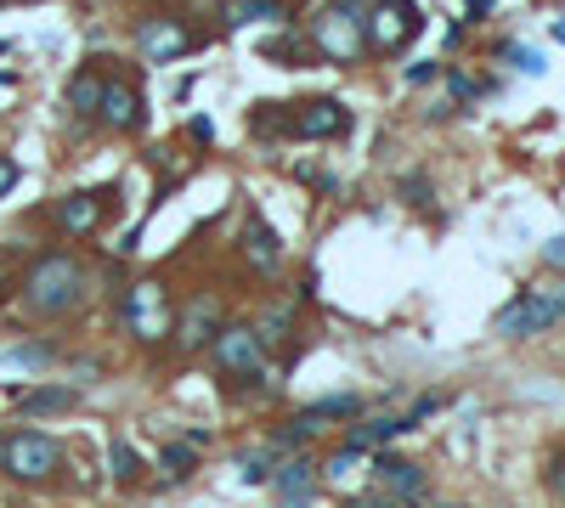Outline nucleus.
<instances>
[{
	"mask_svg": "<svg viewBox=\"0 0 565 508\" xmlns=\"http://www.w3.org/2000/svg\"><path fill=\"white\" fill-rule=\"evenodd\" d=\"M85 299V271L74 255H40L23 277V305L35 317H69Z\"/></svg>",
	"mask_w": 565,
	"mask_h": 508,
	"instance_id": "1",
	"label": "nucleus"
},
{
	"mask_svg": "<svg viewBox=\"0 0 565 508\" xmlns=\"http://www.w3.org/2000/svg\"><path fill=\"white\" fill-rule=\"evenodd\" d=\"M311 46H317L328 62H356L362 51H368V34H362L356 0H334V7H322V17L311 23Z\"/></svg>",
	"mask_w": 565,
	"mask_h": 508,
	"instance_id": "2",
	"label": "nucleus"
},
{
	"mask_svg": "<svg viewBox=\"0 0 565 508\" xmlns=\"http://www.w3.org/2000/svg\"><path fill=\"white\" fill-rule=\"evenodd\" d=\"M560 317H565V288H531V294L509 299L492 328L504 339H531V333H549Z\"/></svg>",
	"mask_w": 565,
	"mask_h": 508,
	"instance_id": "3",
	"label": "nucleus"
},
{
	"mask_svg": "<svg viewBox=\"0 0 565 508\" xmlns=\"http://www.w3.org/2000/svg\"><path fill=\"white\" fill-rule=\"evenodd\" d=\"M119 311H125V333L142 339V345H158V339L176 328L164 283H137V288H125V305H119Z\"/></svg>",
	"mask_w": 565,
	"mask_h": 508,
	"instance_id": "4",
	"label": "nucleus"
},
{
	"mask_svg": "<svg viewBox=\"0 0 565 508\" xmlns=\"http://www.w3.org/2000/svg\"><path fill=\"white\" fill-rule=\"evenodd\" d=\"M57 440L51 435H35V429H17L0 440V469L12 474V481H46V474L57 469Z\"/></svg>",
	"mask_w": 565,
	"mask_h": 508,
	"instance_id": "5",
	"label": "nucleus"
},
{
	"mask_svg": "<svg viewBox=\"0 0 565 508\" xmlns=\"http://www.w3.org/2000/svg\"><path fill=\"white\" fill-rule=\"evenodd\" d=\"M419 28H424V12L413 0H379V7L362 17V34H368L374 51H402Z\"/></svg>",
	"mask_w": 565,
	"mask_h": 508,
	"instance_id": "6",
	"label": "nucleus"
},
{
	"mask_svg": "<svg viewBox=\"0 0 565 508\" xmlns=\"http://www.w3.org/2000/svg\"><path fill=\"white\" fill-rule=\"evenodd\" d=\"M210 351H215V367L226 373V379H255L260 362H266L260 333H255V328H238V322H221L215 339H210Z\"/></svg>",
	"mask_w": 565,
	"mask_h": 508,
	"instance_id": "7",
	"label": "nucleus"
},
{
	"mask_svg": "<svg viewBox=\"0 0 565 508\" xmlns=\"http://www.w3.org/2000/svg\"><path fill=\"white\" fill-rule=\"evenodd\" d=\"M198 40L187 34V23H176V17H142V28H137V51H142V62H176V57H187Z\"/></svg>",
	"mask_w": 565,
	"mask_h": 508,
	"instance_id": "8",
	"label": "nucleus"
},
{
	"mask_svg": "<svg viewBox=\"0 0 565 508\" xmlns=\"http://www.w3.org/2000/svg\"><path fill=\"white\" fill-rule=\"evenodd\" d=\"M283 130H289V135H301V142H328V135H345V130H351V114L340 108V102L317 96V102H301V108H294V119H289Z\"/></svg>",
	"mask_w": 565,
	"mask_h": 508,
	"instance_id": "9",
	"label": "nucleus"
},
{
	"mask_svg": "<svg viewBox=\"0 0 565 508\" xmlns=\"http://www.w3.org/2000/svg\"><path fill=\"white\" fill-rule=\"evenodd\" d=\"M103 125H114V130H137L142 125V96L130 91V85H119V80H103Z\"/></svg>",
	"mask_w": 565,
	"mask_h": 508,
	"instance_id": "10",
	"label": "nucleus"
},
{
	"mask_svg": "<svg viewBox=\"0 0 565 508\" xmlns=\"http://www.w3.org/2000/svg\"><path fill=\"white\" fill-rule=\"evenodd\" d=\"M57 226L69 232V237H85L103 226V203H96V192H69L57 203Z\"/></svg>",
	"mask_w": 565,
	"mask_h": 508,
	"instance_id": "11",
	"label": "nucleus"
},
{
	"mask_svg": "<svg viewBox=\"0 0 565 508\" xmlns=\"http://www.w3.org/2000/svg\"><path fill=\"white\" fill-rule=\"evenodd\" d=\"M215 328H221V305L204 294V299H192V311L181 317V333H176V339H181L187 351H204L210 339H215Z\"/></svg>",
	"mask_w": 565,
	"mask_h": 508,
	"instance_id": "12",
	"label": "nucleus"
},
{
	"mask_svg": "<svg viewBox=\"0 0 565 508\" xmlns=\"http://www.w3.org/2000/svg\"><path fill=\"white\" fill-rule=\"evenodd\" d=\"M311 492H317V463L311 458H294V463L278 469V503L283 508H301Z\"/></svg>",
	"mask_w": 565,
	"mask_h": 508,
	"instance_id": "13",
	"label": "nucleus"
},
{
	"mask_svg": "<svg viewBox=\"0 0 565 508\" xmlns=\"http://www.w3.org/2000/svg\"><path fill=\"white\" fill-rule=\"evenodd\" d=\"M244 255H249L255 271H278V260H283V237L266 226V221H249V226H244Z\"/></svg>",
	"mask_w": 565,
	"mask_h": 508,
	"instance_id": "14",
	"label": "nucleus"
},
{
	"mask_svg": "<svg viewBox=\"0 0 565 508\" xmlns=\"http://www.w3.org/2000/svg\"><path fill=\"white\" fill-rule=\"evenodd\" d=\"M374 474H379V486H385V492H396V497H408V503H419V497H424V474H419L408 458H379V463H374Z\"/></svg>",
	"mask_w": 565,
	"mask_h": 508,
	"instance_id": "15",
	"label": "nucleus"
},
{
	"mask_svg": "<svg viewBox=\"0 0 565 508\" xmlns=\"http://www.w3.org/2000/svg\"><path fill=\"white\" fill-rule=\"evenodd\" d=\"M283 0H226V28H244V23H283Z\"/></svg>",
	"mask_w": 565,
	"mask_h": 508,
	"instance_id": "16",
	"label": "nucleus"
},
{
	"mask_svg": "<svg viewBox=\"0 0 565 508\" xmlns=\"http://www.w3.org/2000/svg\"><path fill=\"white\" fill-rule=\"evenodd\" d=\"M408 429H413V418H374V424H356L351 429V447L356 452H374V447H385V440L408 435Z\"/></svg>",
	"mask_w": 565,
	"mask_h": 508,
	"instance_id": "17",
	"label": "nucleus"
},
{
	"mask_svg": "<svg viewBox=\"0 0 565 508\" xmlns=\"http://www.w3.org/2000/svg\"><path fill=\"white\" fill-rule=\"evenodd\" d=\"M74 401H80V390H62V385H46V390H28L23 395L28 413H69Z\"/></svg>",
	"mask_w": 565,
	"mask_h": 508,
	"instance_id": "18",
	"label": "nucleus"
},
{
	"mask_svg": "<svg viewBox=\"0 0 565 508\" xmlns=\"http://www.w3.org/2000/svg\"><path fill=\"white\" fill-rule=\"evenodd\" d=\"M69 102H74L80 114H96V108H103V80H96V74H80L74 91H69Z\"/></svg>",
	"mask_w": 565,
	"mask_h": 508,
	"instance_id": "19",
	"label": "nucleus"
},
{
	"mask_svg": "<svg viewBox=\"0 0 565 508\" xmlns=\"http://www.w3.org/2000/svg\"><path fill=\"white\" fill-rule=\"evenodd\" d=\"M356 413H362L356 395H334V401H317V406H311L317 424H328V418H356Z\"/></svg>",
	"mask_w": 565,
	"mask_h": 508,
	"instance_id": "20",
	"label": "nucleus"
},
{
	"mask_svg": "<svg viewBox=\"0 0 565 508\" xmlns=\"http://www.w3.org/2000/svg\"><path fill=\"white\" fill-rule=\"evenodd\" d=\"M114 474H119V481H137V474H142V458H137L130 440H114Z\"/></svg>",
	"mask_w": 565,
	"mask_h": 508,
	"instance_id": "21",
	"label": "nucleus"
},
{
	"mask_svg": "<svg viewBox=\"0 0 565 508\" xmlns=\"http://www.w3.org/2000/svg\"><path fill=\"white\" fill-rule=\"evenodd\" d=\"M266 57H283L289 68H306V46H301V40H289V34H283V40H272V46H266Z\"/></svg>",
	"mask_w": 565,
	"mask_h": 508,
	"instance_id": "22",
	"label": "nucleus"
},
{
	"mask_svg": "<svg viewBox=\"0 0 565 508\" xmlns=\"http://www.w3.org/2000/svg\"><path fill=\"white\" fill-rule=\"evenodd\" d=\"M164 469H170V474H192V452L187 447H164Z\"/></svg>",
	"mask_w": 565,
	"mask_h": 508,
	"instance_id": "23",
	"label": "nucleus"
},
{
	"mask_svg": "<svg viewBox=\"0 0 565 508\" xmlns=\"http://www.w3.org/2000/svg\"><path fill=\"white\" fill-rule=\"evenodd\" d=\"M509 62H515V68H526V74H543V57H538V51H526V46H515V51H509Z\"/></svg>",
	"mask_w": 565,
	"mask_h": 508,
	"instance_id": "24",
	"label": "nucleus"
},
{
	"mask_svg": "<svg viewBox=\"0 0 565 508\" xmlns=\"http://www.w3.org/2000/svg\"><path fill=\"white\" fill-rule=\"evenodd\" d=\"M12 187H17V164H12V158H0V198H7Z\"/></svg>",
	"mask_w": 565,
	"mask_h": 508,
	"instance_id": "25",
	"label": "nucleus"
},
{
	"mask_svg": "<svg viewBox=\"0 0 565 508\" xmlns=\"http://www.w3.org/2000/svg\"><path fill=\"white\" fill-rule=\"evenodd\" d=\"M543 255H549V265H560V271H565V237H549Z\"/></svg>",
	"mask_w": 565,
	"mask_h": 508,
	"instance_id": "26",
	"label": "nucleus"
},
{
	"mask_svg": "<svg viewBox=\"0 0 565 508\" xmlns=\"http://www.w3.org/2000/svg\"><path fill=\"white\" fill-rule=\"evenodd\" d=\"M408 80H413V85H424V80H436V62H413V68H408Z\"/></svg>",
	"mask_w": 565,
	"mask_h": 508,
	"instance_id": "27",
	"label": "nucleus"
},
{
	"mask_svg": "<svg viewBox=\"0 0 565 508\" xmlns=\"http://www.w3.org/2000/svg\"><path fill=\"white\" fill-rule=\"evenodd\" d=\"M549 486L565 497V458H554V469H549Z\"/></svg>",
	"mask_w": 565,
	"mask_h": 508,
	"instance_id": "28",
	"label": "nucleus"
},
{
	"mask_svg": "<svg viewBox=\"0 0 565 508\" xmlns=\"http://www.w3.org/2000/svg\"><path fill=\"white\" fill-rule=\"evenodd\" d=\"M554 40H560V46H565V17H560V23H554Z\"/></svg>",
	"mask_w": 565,
	"mask_h": 508,
	"instance_id": "29",
	"label": "nucleus"
},
{
	"mask_svg": "<svg viewBox=\"0 0 565 508\" xmlns=\"http://www.w3.org/2000/svg\"><path fill=\"white\" fill-rule=\"evenodd\" d=\"M0 51H7V40H0Z\"/></svg>",
	"mask_w": 565,
	"mask_h": 508,
	"instance_id": "30",
	"label": "nucleus"
}]
</instances>
